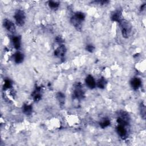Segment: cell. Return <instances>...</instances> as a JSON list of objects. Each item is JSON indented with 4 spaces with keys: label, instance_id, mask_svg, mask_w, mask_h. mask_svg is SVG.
Returning <instances> with one entry per match:
<instances>
[{
    "label": "cell",
    "instance_id": "1",
    "mask_svg": "<svg viewBox=\"0 0 146 146\" xmlns=\"http://www.w3.org/2000/svg\"><path fill=\"white\" fill-rule=\"evenodd\" d=\"M119 26L123 37L128 38L130 36L132 32V26L131 23L124 19H121L119 22Z\"/></svg>",
    "mask_w": 146,
    "mask_h": 146
},
{
    "label": "cell",
    "instance_id": "2",
    "mask_svg": "<svg viewBox=\"0 0 146 146\" xmlns=\"http://www.w3.org/2000/svg\"><path fill=\"white\" fill-rule=\"evenodd\" d=\"M85 18V15L82 12H76L71 18V22L72 25L77 29L80 30L82 27V22Z\"/></svg>",
    "mask_w": 146,
    "mask_h": 146
},
{
    "label": "cell",
    "instance_id": "3",
    "mask_svg": "<svg viewBox=\"0 0 146 146\" xmlns=\"http://www.w3.org/2000/svg\"><path fill=\"white\" fill-rule=\"evenodd\" d=\"M14 19L16 24L19 26H22L25 23L26 16L25 12L22 10H18L14 14Z\"/></svg>",
    "mask_w": 146,
    "mask_h": 146
},
{
    "label": "cell",
    "instance_id": "4",
    "mask_svg": "<svg viewBox=\"0 0 146 146\" xmlns=\"http://www.w3.org/2000/svg\"><path fill=\"white\" fill-rule=\"evenodd\" d=\"M117 122L118 124H121L125 126H128L129 123V117L128 115L125 112H121L118 114L117 118Z\"/></svg>",
    "mask_w": 146,
    "mask_h": 146
},
{
    "label": "cell",
    "instance_id": "5",
    "mask_svg": "<svg viewBox=\"0 0 146 146\" xmlns=\"http://www.w3.org/2000/svg\"><path fill=\"white\" fill-rule=\"evenodd\" d=\"M74 96L75 99L80 100L84 97V92L80 84H77L74 91Z\"/></svg>",
    "mask_w": 146,
    "mask_h": 146
},
{
    "label": "cell",
    "instance_id": "6",
    "mask_svg": "<svg viewBox=\"0 0 146 146\" xmlns=\"http://www.w3.org/2000/svg\"><path fill=\"white\" fill-rule=\"evenodd\" d=\"M86 86L90 89H93L96 86V81L93 76L91 75H87L85 79Z\"/></svg>",
    "mask_w": 146,
    "mask_h": 146
},
{
    "label": "cell",
    "instance_id": "7",
    "mask_svg": "<svg viewBox=\"0 0 146 146\" xmlns=\"http://www.w3.org/2000/svg\"><path fill=\"white\" fill-rule=\"evenodd\" d=\"M5 28L10 33H14L15 30V27L14 23L9 19H5L3 22Z\"/></svg>",
    "mask_w": 146,
    "mask_h": 146
},
{
    "label": "cell",
    "instance_id": "8",
    "mask_svg": "<svg viewBox=\"0 0 146 146\" xmlns=\"http://www.w3.org/2000/svg\"><path fill=\"white\" fill-rule=\"evenodd\" d=\"M127 126L123 125L121 124H118L116 127V132L118 135L122 138H125L127 136V129L126 128Z\"/></svg>",
    "mask_w": 146,
    "mask_h": 146
},
{
    "label": "cell",
    "instance_id": "9",
    "mask_svg": "<svg viewBox=\"0 0 146 146\" xmlns=\"http://www.w3.org/2000/svg\"><path fill=\"white\" fill-rule=\"evenodd\" d=\"M66 52L65 46L63 44H60L59 47L55 50L54 55L60 58H63Z\"/></svg>",
    "mask_w": 146,
    "mask_h": 146
},
{
    "label": "cell",
    "instance_id": "10",
    "mask_svg": "<svg viewBox=\"0 0 146 146\" xmlns=\"http://www.w3.org/2000/svg\"><path fill=\"white\" fill-rule=\"evenodd\" d=\"M32 97L34 101L38 102L40 100L42 95H41V88L39 86H36L35 89L32 93Z\"/></svg>",
    "mask_w": 146,
    "mask_h": 146
},
{
    "label": "cell",
    "instance_id": "11",
    "mask_svg": "<svg viewBox=\"0 0 146 146\" xmlns=\"http://www.w3.org/2000/svg\"><path fill=\"white\" fill-rule=\"evenodd\" d=\"M11 42L13 46L17 50H19L21 44V38L20 36H13L11 39Z\"/></svg>",
    "mask_w": 146,
    "mask_h": 146
},
{
    "label": "cell",
    "instance_id": "12",
    "mask_svg": "<svg viewBox=\"0 0 146 146\" xmlns=\"http://www.w3.org/2000/svg\"><path fill=\"white\" fill-rule=\"evenodd\" d=\"M141 85V80H140V79L138 78H134L131 81V86L132 88L135 90H136L138 88H139Z\"/></svg>",
    "mask_w": 146,
    "mask_h": 146
},
{
    "label": "cell",
    "instance_id": "13",
    "mask_svg": "<svg viewBox=\"0 0 146 146\" xmlns=\"http://www.w3.org/2000/svg\"><path fill=\"white\" fill-rule=\"evenodd\" d=\"M121 17H122L121 12L120 10H116L112 14L111 19L112 21L119 22L122 19Z\"/></svg>",
    "mask_w": 146,
    "mask_h": 146
},
{
    "label": "cell",
    "instance_id": "14",
    "mask_svg": "<svg viewBox=\"0 0 146 146\" xmlns=\"http://www.w3.org/2000/svg\"><path fill=\"white\" fill-rule=\"evenodd\" d=\"M23 59H24V55L20 51H17L14 54V60L16 63L17 64L21 63L23 61Z\"/></svg>",
    "mask_w": 146,
    "mask_h": 146
},
{
    "label": "cell",
    "instance_id": "15",
    "mask_svg": "<svg viewBox=\"0 0 146 146\" xmlns=\"http://www.w3.org/2000/svg\"><path fill=\"white\" fill-rule=\"evenodd\" d=\"M22 111H23V112L25 114H26L27 115H29L33 112V107H32V106L31 104H25L23 106Z\"/></svg>",
    "mask_w": 146,
    "mask_h": 146
},
{
    "label": "cell",
    "instance_id": "16",
    "mask_svg": "<svg viewBox=\"0 0 146 146\" xmlns=\"http://www.w3.org/2000/svg\"><path fill=\"white\" fill-rule=\"evenodd\" d=\"M106 83H107V82H106V79L103 78H101L99 79H98L97 82H96V86H97L99 88L103 89V88H104V87L106 85Z\"/></svg>",
    "mask_w": 146,
    "mask_h": 146
},
{
    "label": "cell",
    "instance_id": "17",
    "mask_svg": "<svg viewBox=\"0 0 146 146\" xmlns=\"http://www.w3.org/2000/svg\"><path fill=\"white\" fill-rule=\"evenodd\" d=\"M12 82L9 79H5V82H4V84H3V90H8V89H10V88H11L12 87Z\"/></svg>",
    "mask_w": 146,
    "mask_h": 146
},
{
    "label": "cell",
    "instance_id": "18",
    "mask_svg": "<svg viewBox=\"0 0 146 146\" xmlns=\"http://www.w3.org/2000/svg\"><path fill=\"white\" fill-rule=\"evenodd\" d=\"M48 6L52 9H57L59 6V3L58 2L56 1H51L48 2Z\"/></svg>",
    "mask_w": 146,
    "mask_h": 146
},
{
    "label": "cell",
    "instance_id": "19",
    "mask_svg": "<svg viewBox=\"0 0 146 146\" xmlns=\"http://www.w3.org/2000/svg\"><path fill=\"white\" fill-rule=\"evenodd\" d=\"M110 120L108 119H105L100 123V126L103 128L107 127L108 125H110Z\"/></svg>",
    "mask_w": 146,
    "mask_h": 146
},
{
    "label": "cell",
    "instance_id": "20",
    "mask_svg": "<svg viewBox=\"0 0 146 146\" xmlns=\"http://www.w3.org/2000/svg\"><path fill=\"white\" fill-rule=\"evenodd\" d=\"M140 113L141 115V117L143 119L145 118V105L143 104V103H141L140 106Z\"/></svg>",
    "mask_w": 146,
    "mask_h": 146
},
{
    "label": "cell",
    "instance_id": "21",
    "mask_svg": "<svg viewBox=\"0 0 146 146\" xmlns=\"http://www.w3.org/2000/svg\"><path fill=\"white\" fill-rule=\"evenodd\" d=\"M57 98L60 103H63L64 100V95L62 92H58L57 94Z\"/></svg>",
    "mask_w": 146,
    "mask_h": 146
},
{
    "label": "cell",
    "instance_id": "22",
    "mask_svg": "<svg viewBox=\"0 0 146 146\" xmlns=\"http://www.w3.org/2000/svg\"><path fill=\"white\" fill-rule=\"evenodd\" d=\"M86 49L87 51L90 52H92L94 50H95V47L91 44H88L86 46Z\"/></svg>",
    "mask_w": 146,
    "mask_h": 146
},
{
    "label": "cell",
    "instance_id": "23",
    "mask_svg": "<svg viewBox=\"0 0 146 146\" xmlns=\"http://www.w3.org/2000/svg\"><path fill=\"white\" fill-rule=\"evenodd\" d=\"M145 4H143V5H142L141 6V7H140V10H141V11H143V10H144L145 9Z\"/></svg>",
    "mask_w": 146,
    "mask_h": 146
}]
</instances>
